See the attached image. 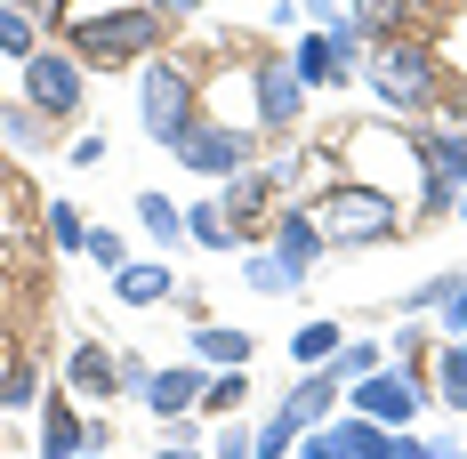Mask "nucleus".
I'll return each mask as SVG.
<instances>
[{"mask_svg": "<svg viewBox=\"0 0 467 459\" xmlns=\"http://www.w3.org/2000/svg\"><path fill=\"white\" fill-rule=\"evenodd\" d=\"M57 25H65L73 57H97V65L153 57V41H161V16H153L145 0H65Z\"/></svg>", "mask_w": 467, "mask_h": 459, "instance_id": "nucleus-1", "label": "nucleus"}, {"mask_svg": "<svg viewBox=\"0 0 467 459\" xmlns=\"http://www.w3.org/2000/svg\"><path fill=\"white\" fill-rule=\"evenodd\" d=\"M138 89H145V130L178 153V138L193 130V73H186V65H170V57H145Z\"/></svg>", "mask_w": 467, "mask_h": 459, "instance_id": "nucleus-2", "label": "nucleus"}, {"mask_svg": "<svg viewBox=\"0 0 467 459\" xmlns=\"http://www.w3.org/2000/svg\"><path fill=\"white\" fill-rule=\"evenodd\" d=\"M315 226H323V242H387L395 234V193L347 185V193H330L323 210H315Z\"/></svg>", "mask_w": 467, "mask_h": 459, "instance_id": "nucleus-3", "label": "nucleus"}, {"mask_svg": "<svg viewBox=\"0 0 467 459\" xmlns=\"http://www.w3.org/2000/svg\"><path fill=\"white\" fill-rule=\"evenodd\" d=\"M371 89H379V105H427L435 97V57H427L420 41H379V57H371Z\"/></svg>", "mask_w": 467, "mask_h": 459, "instance_id": "nucleus-4", "label": "nucleus"}, {"mask_svg": "<svg viewBox=\"0 0 467 459\" xmlns=\"http://www.w3.org/2000/svg\"><path fill=\"white\" fill-rule=\"evenodd\" d=\"M25 73H33L25 89H33V113H41V121H57V113L81 105V57H73V48H33Z\"/></svg>", "mask_w": 467, "mask_h": 459, "instance_id": "nucleus-5", "label": "nucleus"}, {"mask_svg": "<svg viewBox=\"0 0 467 459\" xmlns=\"http://www.w3.org/2000/svg\"><path fill=\"white\" fill-rule=\"evenodd\" d=\"M178 162L202 170V178H242V170H250V138L210 121V130H186V138H178Z\"/></svg>", "mask_w": 467, "mask_h": 459, "instance_id": "nucleus-6", "label": "nucleus"}, {"mask_svg": "<svg viewBox=\"0 0 467 459\" xmlns=\"http://www.w3.org/2000/svg\"><path fill=\"white\" fill-rule=\"evenodd\" d=\"M411 412H420L411 379H395V370H371V379H355V419H379V427H403Z\"/></svg>", "mask_w": 467, "mask_h": 459, "instance_id": "nucleus-7", "label": "nucleus"}, {"mask_svg": "<svg viewBox=\"0 0 467 459\" xmlns=\"http://www.w3.org/2000/svg\"><path fill=\"white\" fill-rule=\"evenodd\" d=\"M347 57H355V41H347V33H306V41H298V57H290V73H298L306 89H338V81H347Z\"/></svg>", "mask_w": 467, "mask_h": 459, "instance_id": "nucleus-8", "label": "nucleus"}, {"mask_svg": "<svg viewBox=\"0 0 467 459\" xmlns=\"http://www.w3.org/2000/svg\"><path fill=\"white\" fill-rule=\"evenodd\" d=\"M250 97H258V121L290 130V121H298V105H306V81H298L290 65H258V73H250Z\"/></svg>", "mask_w": 467, "mask_h": 459, "instance_id": "nucleus-9", "label": "nucleus"}, {"mask_svg": "<svg viewBox=\"0 0 467 459\" xmlns=\"http://www.w3.org/2000/svg\"><path fill=\"white\" fill-rule=\"evenodd\" d=\"M218 218H226V234L266 226V218H275V178H250V170L226 178V210H218Z\"/></svg>", "mask_w": 467, "mask_h": 459, "instance_id": "nucleus-10", "label": "nucleus"}, {"mask_svg": "<svg viewBox=\"0 0 467 459\" xmlns=\"http://www.w3.org/2000/svg\"><path fill=\"white\" fill-rule=\"evenodd\" d=\"M323 250V226H315V210H275V258L290 275H306V258Z\"/></svg>", "mask_w": 467, "mask_h": 459, "instance_id": "nucleus-11", "label": "nucleus"}, {"mask_svg": "<svg viewBox=\"0 0 467 459\" xmlns=\"http://www.w3.org/2000/svg\"><path fill=\"white\" fill-rule=\"evenodd\" d=\"M202 387H210V379H202V370H153V379H145V403H153V412L161 419H186L193 403H202Z\"/></svg>", "mask_w": 467, "mask_h": 459, "instance_id": "nucleus-12", "label": "nucleus"}, {"mask_svg": "<svg viewBox=\"0 0 467 459\" xmlns=\"http://www.w3.org/2000/svg\"><path fill=\"white\" fill-rule=\"evenodd\" d=\"M330 403H338V379H330V370H306V379H298V387L282 395V419H290V427L306 435V427H315V419H323Z\"/></svg>", "mask_w": 467, "mask_h": 459, "instance_id": "nucleus-13", "label": "nucleus"}, {"mask_svg": "<svg viewBox=\"0 0 467 459\" xmlns=\"http://www.w3.org/2000/svg\"><path fill=\"white\" fill-rule=\"evenodd\" d=\"M81 443H89V427L73 419L65 395H48V412H41V459H81Z\"/></svg>", "mask_w": 467, "mask_h": 459, "instance_id": "nucleus-14", "label": "nucleus"}, {"mask_svg": "<svg viewBox=\"0 0 467 459\" xmlns=\"http://www.w3.org/2000/svg\"><path fill=\"white\" fill-rule=\"evenodd\" d=\"M193 355H202V363H218V370H242V363H250V330L202 322V330H193Z\"/></svg>", "mask_w": 467, "mask_h": 459, "instance_id": "nucleus-15", "label": "nucleus"}, {"mask_svg": "<svg viewBox=\"0 0 467 459\" xmlns=\"http://www.w3.org/2000/svg\"><path fill=\"white\" fill-rule=\"evenodd\" d=\"M403 16H411V0H355V16H347L338 33H347V41H371V33H395Z\"/></svg>", "mask_w": 467, "mask_h": 459, "instance_id": "nucleus-16", "label": "nucleus"}, {"mask_svg": "<svg viewBox=\"0 0 467 459\" xmlns=\"http://www.w3.org/2000/svg\"><path fill=\"white\" fill-rule=\"evenodd\" d=\"M113 298H121V307H153V298H170V266H121V275H113Z\"/></svg>", "mask_w": 467, "mask_h": 459, "instance_id": "nucleus-17", "label": "nucleus"}, {"mask_svg": "<svg viewBox=\"0 0 467 459\" xmlns=\"http://www.w3.org/2000/svg\"><path fill=\"white\" fill-rule=\"evenodd\" d=\"M387 435H395V427H379V419H347L330 443H338L347 459H387Z\"/></svg>", "mask_w": 467, "mask_h": 459, "instance_id": "nucleus-18", "label": "nucleus"}, {"mask_svg": "<svg viewBox=\"0 0 467 459\" xmlns=\"http://www.w3.org/2000/svg\"><path fill=\"white\" fill-rule=\"evenodd\" d=\"M65 379H73V387H81V395H105V387H113V379H121V370L105 363V347H73V363H65Z\"/></svg>", "mask_w": 467, "mask_h": 459, "instance_id": "nucleus-19", "label": "nucleus"}, {"mask_svg": "<svg viewBox=\"0 0 467 459\" xmlns=\"http://www.w3.org/2000/svg\"><path fill=\"white\" fill-rule=\"evenodd\" d=\"M290 355H298V363H306V370H323L330 355H338V322H306V330L290 339Z\"/></svg>", "mask_w": 467, "mask_h": 459, "instance_id": "nucleus-20", "label": "nucleus"}, {"mask_svg": "<svg viewBox=\"0 0 467 459\" xmlns=\"http://www.w3.org/2000/svg\"><path fill=\"white\" fill-rule=\"evenodd\" d=\"M138 218H145V234H153V242H178V234H186L178 202H161V193H138Z\"/></svg>", "mask_w": 467, "mask_h": 459, "instance_id": "nucleus-21", "label": "nucleus"}, {"mask_svg": "<svg viewBox=\"0 0 467 459\" xmlns=\"http://www.w3.org/2000/svg\"><path fill=\"white\" fill-rule=\"evenodd\" d=\"M435 379H443V403H451V412H467V347H443Z\"/></svg>", "mask_w": 467, "mask_h": 459, "instance_id": "nucleus-22", "label": "nucleus"}, {"mask_svg": "<svg viewBox=\"0 0 467 459\" xmlns=\"http://www.w3.org/2000/svg\"><path fill=\"white\" fill-rule=\"evenodd\" d=\"M0 138H8V145H48V138H41V113H33V105H0Z\"/></svg>", "mask_w": 467, "mask_h": 459, "instance_id": "nucleus-23", "label": "nucleus"}, {"mask_svg": "<svg viewBox=\"0 0 467 459\" xmlns=\"http://www.w3.org/2000/svg\"><path fill=\"white\" fill-rule=\"evenodd\" d=\"M242 275H250V290H298V282H306V275H290L282 258H258V250H250V266H242Z\"/></svg>", "mask_w": 467, "mask_h": 459, "instance_id": "nucleus-24", "label": "nucleus"}, {"mask_svg": "<svg viewBox=\"0 0 467 459\" xmlns=\"http://www.w3.org/2000/svg\"><path fill=\"white\" fill-rule=\"evenodd\" d=\"M242 395H250V387H242V370H218V379L202 387V412H242Z\"/></svg>", "mask_w": 467, "mask_h": 459, "instance_id": "nucleus-25", "label": "nucleus"}, {"mask_svg": "<svg viewBox=\"0 0 467 459\" xmlns=\"http://www.w3.org/2000/svg\"><path fill=\"white\" fill-rule=\"evenodd\" d=\"M33 403V363H8L0 370V412H25Z\"/></svg>", "mask_w": 467, "mask_h": 459, "instance_id": "nucleus-26", "label": "nucleus"}, {"mask_svg": "<svg viewBox=\"0 0 467 459\" xmlns=\"http://www.w3.org/2000/svg\"><path fill=\"white\" fill-rule=\"evenodd\" d=\"M186 234L193 242H210V250H226L234 234H226V218H218V210H210V202H193V218H186Z\"/></svg>", "mask_w": 467, "mask_h": 459, "instance_id": "nucleus-27", "label": "nucleus"}, {"mask_svg": "<svg viewBox=\"0 0 467 459\" xmlns=\"http://www.w3.org/2000/svg\"><path fill=\"white\" fill-rule=\"evenodd\" d=\"M0 48H8V57H33V16L0 8Z\"/></svg>", "mask_w": 467, "mask_h": 459, "instance_id": "nucleus-28", "label": "nucleus"}, {"mask_svg": "<svg viewBox=\"0 0 467 459\" xmlns=\"http://www.w3.org/2000/svg\"><path fill=\"white\" fill-rule=\"evenodd\" d=\"M48 234H57L65 250H73V242H89V226H81V210H73V202H57V210H48Z\"/></svg>", "mask_w": 467, "mask_h": 459, "instance_id": "nucleus-29", "label": "nucleus"}, {"mask_svg": "<svg viewBox=\"0 0 467 459\" xmlns=\"http://www.w3.org/2000/svg\"><path fill=\"white\" fill-rule=\"evenodd\" d=\"M298 459H347V452H338V443H330L323 427H306V435H298Z\"/></svg>", "mask_w": 467, "mask_h": 459, "instance_id": "nucleus-30", "label": "nucleus"}, {"mask_svg": "<svg viewBox=\"0 0 467 459\" xmlns=\"http://www.w3.org/2000/svg\"><path fill=\"white\" fill-rule=\"evenodd\" d=\"M218 459H250V427H226L218 435Z\"/></svg>", "mask_w": 467, "mask_h": 459, "instance_id": "nucleus-31", "label": "nucleus"}, {"mask_svg": "<svg viewBox=\"0 0 467 459\" xmlns=\"http://www.w3.org/2000/svg\"><path fill=\"white\" fill-rule=\"evenodd\" d=\"M145 8H153V16H161V25H170V16H193V8H202V0H145Z\"/></svg>", "mask_w": 467, "mask_h": 459, "instance_id": "nucleus-32", "label": "nucleus"}, {"mask_svg": "<svg viewBox=\"0 0 467 459\" xmlns=\"http://www.w3.org/2000/svg\"><path fill=\"white\" fill-rule=\"evenodd\" d=\"M0 8H16V16H57L65 0H0Z\"/></svg>", "mask_w": 467, "mask_h": 459, "instance_id": "nucleus-33", "label": "nucleus"}, {"mask_svg": "<svg viewBox=\"0 0 467 459\" xmlns=\"http://www.w3.org/2000/svg\"><path fill=\"white\" fill-rule=\"evenodd\" d=\"M451 322H460V330H467V282H460V290H451Z\"/></svg>", "mask_w": 467, "mask_h": 459, "instance_id": "nucleus-34", "label": "nucleus"}, {"mask_svg": "<svg viewBox=\"0 0 467 459\" xmlns=\"http://www.w3.org/2000/svg\"><path fill=\"white\" fill-rule=\"evenodd\" d=\"M153 459H193V452H186V443H170V452H153Z\"/></svg>", "mask_w": 467, "mask_h": 459, "instance_id": "nucleus-35", "label": "nucleus"}, {"mask_svg": "<svg viewBox=\"0 0 467 459\" xmlns=\"http://www.w3.org/2000/svg\"><path fill=\"white\" fill-rule=\"evenodd\" d=\"M451 202H460V218H467V185H460V193H451Z\"/></svg>", "mask_w": 467, "mask_h": 459, "instance_id": "nucleus-36", "label": "nucleus"}, {"mask_svg": "<svg viewBox=\"0 0 467 459\" xmlns=\"http://www.w3.org/2000/svg\"><path fill=\"white\" fill-rule=\"evenodd\" d=\"M306 8H338V0H306Z\"/></svg>", "mask_w": 467, "mask_h": 459, "instance_id": "nucleus-37", "label": "nucleus"}]
</instances>
